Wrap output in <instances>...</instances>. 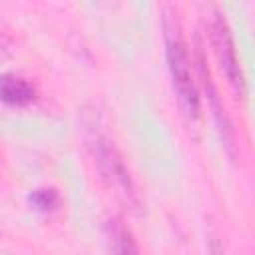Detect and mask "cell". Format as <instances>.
I'll use <instances>...</instances> for the list:
<instances>
[{"instance_id": "1", "label": "cell", "mask_w": 255, "mask_h": 255, "mask_svg": "<svg viewBox=\"0 0 255 255\" xmlns=\"http://www.w3.org/2000/svg\"><path fill=\"white\" fill-rule=\"evenodd\" d=\"M163 42H165V60L171 74L173 88L177 92V102L183 114L189 120H197L199 116V90L191 70V56L187 50V42L183 38V28L177 18V12L171 6L163 8Z\"/></svg>"}, {"instance_id": "2", "label": "cell", "mask_w": 255, "mask_h": 255, "mask_svg": "<svg viewBox=\"0 0 255 255\" xmlns=\"http://www.w3.org/2000/svg\"><path fill=\"white\" fill-rule=\"evenodd\" d=\"M88 145H90V149L94 153V159L100 167V173L106 179V183L110 185V189H114V193L128 207L139 209L141 207L139 193L135 189V183L129 175V169H128V165L124 161V155L118 149V145L98 129L90 131Z\"/></svg>"}, {"instance_id": "3", "label": "cell", "mask_w": 255, "mask_h": 255, "mask_svg": "<svg viewBox=\"0 0 255 255\" xmlns=\"http://www.w3.org/2000/svg\"><path fill=\"white\" fill-rule=\"evenodd\" d=\"M211 44H213L219 68L225 74L227 82L231 84V88L237 94H243L245 82H243V72H241L239 58H237L233 34H231L229 24H227V20H225V16L221 12H215L213 22H211Z\"/></svg>"}, {"instance_id": "4", "label": "cell", "mask_w": 255, "mask_h": 255, "mask_svg": "<svg viewBox=\"0 0 255 255\" xmlns=\"http://www.w3.org/2000/svg\"><path fill=\"white\" fill-rule=\"evenodd\" d=\"M197 68H199V78H201V84H203V90L207 94V100H209V106H211V112H213V118L217 122V128H219V133H221V139H223V145L227 147L229 155H233L235 151V135H233V128H231V120L229 116L225 114V108L221 106V100L217 96V88L211 80V74H209V68H207V62H205V56H203V50L201 46L197 44Z\"/></svg>"}, {"instance_id": "5", "label": "cell", "mask_w": 255, "mask_h": 255, "mask_svg": "<svg viewBox=\"0 0 255 255\" xmlns=\"http://www.w3.org/2000/svg\"><path fill=\"white\" fill-rule=\"evenodd\" d=\"M34 100H36V88L28 78L12 72L0 74V102L22 108L32 104Z\"/></svg>"}, {"instance_id": "6", "label": "cell", "mask_w": 255, "mask_h": 255, "mask_svg": "<svg viewBox=\"0 0 255 255\" xmlns=\"http://www.w3.org/2000/svg\"><path fill=\"white\" fill-rule=\"evenodd\" d=\"M28 203L36 211L50 213V211H56L60 207L62 197H60V191L56 187H36L28 193Z\"/></svg>"}, {"instance_id": "7", "label": "cell", "mask_w": 255, "mask_h": 255, "mask_svg": "<svg viewBox=\"0 0 255 255\" xmlns=\"http://www.w3.org/2000/svg\"><path fill=\"white\" fill-rule=\"evenodd\" d=\"M112 237H114V253L116 255H139V249H137V243H135L131 231L128 227H124L122 223L116 225Z\"/></svg>"}, {"instance_id": "8", "label": "cell", "mask_w": 255, "mask_h": 255, "mask_svg": "<svg viewBox=\"0 0 255 255\" xmlns=\"http://www.w3.org/2000/svg\"><path fill=\"white\" fill-rule=\"evenodd\" d=\"M10 50H12V42H10V38L0 30V58L6 56V54H10Z\"/></svg>"}]
</instances>
